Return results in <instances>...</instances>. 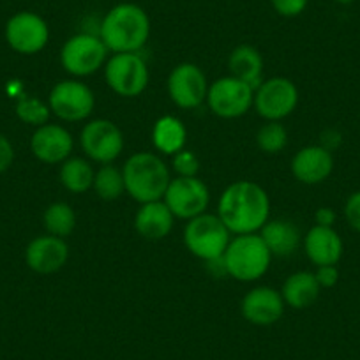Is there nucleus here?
Returning a JSON list of instances; mask_svg holds the SVG:
<instances>
[{"label": "nucleus", "mask_w": 360, "mask_h": 360, "mask_svg": "<svg viewBox=\"0 0 360 360\" xmlns=\"http://www.w3.org/2000/svg\"><path fill=\"white\" fill-rule=\"evenodd\" d=\"M217 216L231 233H256L270 217L269 195L256 182L237 180L221 195L217 203Z\"/></svg>", "instance_id": "obj_1"}, {"label": "nucleus", "mask_w": 360, "mask_h": 360, "mask_svg": "<svg viewBox=\"0 0 360 360\" xmlns=\"http://www.w3.org/2000/svg\"><path fill=\"white\" fill-rule=\"evenodd\" d=\"M99 37L113 53H138L150 37V18L138 4L122 2L105 15Z\"/></svg>", "instance_id": "obj_2"}, {"label": "nucleus", "mask_w": 360, "mask_h": 360, "mask_svg": "<svg viewBox=\"0 0 360 360\" xmlns=\"http://www.w3.org/2000/svg\"><path fill=\"white\" fill-rule=\"evenodd\" d=\"M126 193L138 203L165 198L172 176L166 162L152 152H136L122 168Z\"/></svg>", "instance_id": "obj_3"}, {"label": "nucleus", "mask_w": 360, "mask_h": 360, "mask_svg": "<svg viewBox=\"0 0 360 360\" xmlns=\"http://www.w3.org/2000/svg\"><path fill=\"white\" fill-rule=\"evenodd\" d=\"M272 255L259 233L237 235L231 238L223 255L226 276L242 283H251L262 278L269 270Z\"/></svg>", "instance_id": "obj_4"}, {"label": "nucleus", "mask_w": 360, "mask_h": 360, "mask_svg": "<svg viewBox=\"0 0 360 360\" xmlns=\"http://www.w3.org/2000/svg\"><path fill=\"white\" fill-rule=\"evenodd\" d=\"M230 240L231 231L217 214L203 212L189 219L186 224V248L191 255L207 263L223 258Z\"/></svg>", "instance_id": "obj_5"}, {"label": "nucleus", "mask_w": 360, "mask_h": 360, "mask_svg": "<svg viewBox=\"0 0 360 360\" xmlns=\"http://www.w3.org/2000/svg\"><path fill=\"white\" fill-rule=\"evenodd\" d=\"M108 48L96 34L82 32L69 37L60 50V64L69 75L90 76L105 68Z\"/></svg>", "instance_id": "obj_6"}, {"label": "nucleus", "mask_w": 360, "mask_h": 360, "mask_svg": "<svg viewBox=\"0 0 360 360\" xmlns=\"http://www.w3.org/2000/svg\"><path fill=\"white\" fill-rule=\"evenodd\" d=\"M110 89L122 98H138L148 85V65L140 53H113L105 64Z\"/></svg>", "instance_id": "obj_7"}, {"label": "nucleus", "mask_w": 360, "mask_h": 360, "mask_svg": "<svg viewBox=\"0 0 360 360\" xmlns=\"http://www.w3.org/2000/svg\"><path fill=\"white\" fill-rule=\"evenodd\" d=\"M255 108L266 122H279L292 115L299 105V89L292 79L274 76L259 83L255 90Z\"/></svg>", "instance_id": "obj_8"}, {"label": "nucleus", "mask_w": 360, "mask_h": 360, "mask_svg": "<svg viewBox=\"0 0 360 360\" xmlns=\"http://www.w3.org/2000/svg\"><path fill=\"white\" fill-rule=\"evenodd\" d=\"M51 113L64 122H82L94 112L96 98L89 85L78 79H62L48 96Z\"/></svg>", "instance_id": "obj_9"}, {"label": "nucleus", "mask_w": 360, "mask_h": 360, "mask_svg": "<svg viewBox=\"0 0 360 360\" xmlns=\"http://www.w3.org/2000/svg\"><path fill=\"white\" fill-rule=\"evenodd\" d=\"M4 36L16 53L36 55L46 48L50 41V27L37 13L20 11L8 20Z\"/></svg>", "instance_id": "obj_10"}, {"label": "nucleus", "mask_w": 360, "mask_h": 360, "mask_svg": "<svg viewBox=\"0 0 360 360\" xmlns=\"http://www.w3.org/2000/svg\"><path fill=\"white\" fill-rule=\"evenodd\" d=\"M207 103L214 115L221 119H237L251 110L255 89L233 76H224L209 86Z\"/></svg>", "instance_id": "obj_11"}, {"label": "nucleus", "mask_w": 360, "mask_h": 360, "mask_svg": "<svg viewBox=\"0 0 360 360\" xmlns=\"http://www.w3.org/2000/svg\"><path fill=\"white\" fill-rule=\"evenodd\" d=\"M79 143L89 159L101 165H112L124 150V134L117 124L106 119H96L85 124Z\"/></svg>", "instance_id": "obj_12"}, {"label": "nucleus", "mask_w": 360, "mask_h": 360, "mask_svg": "<svg viewBox=\"0 0 360 360\" xmlns=\"http://www.w3.org/2000/svg\"><path fill=\"white\" fill-rule=\"evenodd\" d=\"M162 200L173 216L189 221L207 212L210 191L198 176H176V179H172Z\"/></svg>", "instance_id": "obj_13"}, {"label": "nucleus", "mask_w": 360, "mask_h": 360, "mask_svg": "<svg viewBox=\"0 0 360 360\" xmlns=\"http://www.w3.org/2000/svg\"><path fill=\"white\" fill-rule=\"evenodd\" d=\"M168 94L182 110H195L207 101L209 82L202 69L193 62L175 65L168 76Z\"/></svg>", "instance_id": "obj_14"}, {"label": "nucleus", "mask_w": 360, "mask_h": 360, "mask_svg": "<svg viewBox=\"0 0 360 360\" xmlns=\"http://www.w3.org/2000/svg\"><path fill=\"white\" fill-rule=\"evenodd\" d=\"M68 258V242L50 233L30 240L25 249V263L37 274H53L65 265Z\"/></svg>", "instance_id": "obj_15"}, {"label": "nucleus", "mask_w": 360, "mask_h": 360, "mask_svg": "<svg viewBox=\"0 0 360 360\" xmlns=\"http://www.w3.org/2000/svg\"><path fill=\"white\" fill-rule=\"evenodd\" d=\"M72 147H75V141H72L71 133L58 124L48 122L36 127L30 138L32 154L46 165H57V162L62 165L65 159L71 158Z\"/></svg>", "instance_id": "obj_16"}, {"label": "nucleus", "mask_w": 360, "mask_h": 360, "mask_svg": "<svg viewBox=\"0 0 360 360\" xmlns=\"http://www.w3.org/2000/svg\"><path fill=\"white\" fill-rule=\"evenodd\" d=\"M285 300L278 290L270 286H258L245 293L242 299V316L252 325L266 327L274 325L285 314Z\"/></svg>", "instance_id": "obj_17"}, {"label": "nucleus", "mask_w": 360, "mask_h": 360, "mask_svg": "<svg viewBox=\"0 0 360 360\" xmlns=\"http://www.w3.org/2000/svg\"><path fill=\"white\" fill-rule=\"evenodd\" d=\"M334 169V155L321 145L304 147L293 155L292 173L302 184H321Z\"/></svg>", "instance_id": "obj_18"}, {"label": "nucleus", "mask_w": 360, "mask_h": 360, "mask_svg": "<svg viewBox=\"0 0 360 360\" xmlns=\"http://www.w3.org/2000/svg\"><path fill=\"white\" fill-rule=\"evenodd\" d=\"M304 249L307 258L316 266L338 265L345 251V244L334 226L314 224L304 237Z\"/></svg>", "instance_id": "obj_19"}, {"label": "nucleus", "mask_w": 360, "mask_h": 360, "mask_svg": "<svg viewBox=\"0 0 360 360\" xmlns=\"http://www.w3.org/2000/svg\"><path fill=\"white\" fill-rule=\"evenodd\" d=\"M173 223L175 216L168 209L165 200L141 203L134 216V228L147 240H161L168 237L173 230Z\"/></svg>", "instance_id": "obj_20"}, {"label": "nucleus", "mask_w": 360, "mask_h": 360, "mask_svg": "<svg viewBox=\"0 0 360 360\" xmlns=\"http://www.w3.org/2000/svg\"><path fill=\"white\" fill-rule=\"evenodd\" d=\"M259 237L269 248L270 255L286 258L299 249L302 235L300 230L286 219H269L259 230Z\"/></svg>", "instance_id": "obj_21"}, {"label": "nucleus", "mask_w": 360, "mask_h": 360, "mask_svg": "<svg viewBox=\"0 0 360 360\" xmlns=\"http://www.w3.org/2000/svg\"><path fill=\"white\" fill-rule=\"evenodd\" d=\"M320 292L321 286L318 285L314 272L300 270V272L288 276L283 285L281 295L286 306L293 307V309H306L311 304L316 302Z\"/></svg>", "instance_id": "obj_22"}, {"label": "nucleus", "mask_w": 360, "mask_h": 360, "mask_svg": "<svg viewBox=\"0 0 360 360\" xmlns=\"http://www.w3.org/2000/svg\"><path fill=\"white\" fill-rule=\"evenodd\" d=\"M230 76L248 83L252 89H258L263 82V57L251 44H240L235 48L228 58Z\"/></svg>", "instance_id": "obj_23"}, {"label": "nucleus", "mask_w": 360, "mask_h": 360, "mask_svg": "<svg viewBox=\"0 0 360 360\" xmlns=\"http://www.w3.org/2000/svg\"><path fill=\"white\" fill-rule=\"evenodd\" d=\"M188 131L184 122L173 115H165L152 127V141L159 152L173 155L186 147Z\"/></svg>", "instance_id": "obj_24"}, {"label": "nucleus", "mask_w": 360, "mask_h": 360, "mask_svg": "<svg viewBox=\"0 0 360 360\" xmlns=\"http://www.w3.org/2000/svg\"><path fill=\"white\" fill-rule=\"evenodd\" d=\"M60 184L64 186L68 191L82 195L92 189L94 184L96 172L90 165V161L83 158H68L60 166Z\"/></svg>", "instance_id": "obj_25"}, {"label": "nucleus", "mask_w": 360, "mask_h": 360, "mask_svg": "<svg viewBox=\"0 0 360 360\" xmlns=\"http://www.w3.org/2000/svg\"><path fill=\"white\" fill-rule=\"evenodd\" d=\"M92 189H94L96 195H98L99 198L106 200V202L119 200L120 196L126 193L122 169H119L113 165H103L101 168L96 172Z\"/></svg>", "instance_id": "obj_26"}, {"label": "nucleus", "mask_w": 360, "mask_h": 360, "mask_svg": "<svg viewBox=\"0 0 360 360\" xmlns=\"http://www.w3.org/2000/svg\"><path fill=\"white\" fill-rule=\"evenodd\" d=\"M43 221L48 233L60 238L69 237L76 228L75 210H72L71 205L64 202H55L48 205V209L44 210Z\"/></svg>", "instance_id": "obj_27"}, {"label": "nucleus", "mask_w": 360, "mask_h": 360, "mask_svg": "<svg viewBox=\"0 0 360 360\" xmlns=\"http://www.w3.org/2000/svg\"><path fill=\"white\" fill-rule=\"evenodd\" d=\"M16 115L22 122L29 124V126L39 127L48 124L51 117L50 105L37 98H30V96H22L16 103Z\"/></svg>", "instance_id": "obj_28"}, {"label": "nucleus", "mask_w": 360, "mask_h": 360, "mask_svg": "<svg viewBox=\"0 0 360 360\" xmlns=\"http://www.w3.org/2000/svg\"><path fill=\"white\" fill-rule=\"evenodd\" d=\"M256 143L265 154H279L288 145V133L281 122H266L259 127Z\"/></svg>", "instance_id": "obj_29"}, {"label": "nucleus", "mask_w": 360, "mask_h": 360, "mask_svg": "<svg viewBox=\"0 0 360 360\" xmlns=\"http://www.w3.org/2000/svg\"><path fill=\"white\" fill-rule=\"evenodd\" d=\"M173 169L179 176H196L200 169V161L191 150L182 148L180 152L173 154Z\"/></svg>", "instance_id": "obj_30"}, {"label": "nucleus", "mask_w": 360, "mask_h": 360, "mask_svg": "<svg viewBox=\"0 0 360 360\" xmlns=\"http://www.w3.org/2000/svg\"><path fill=\"white\" fill-rule=\"evenodd\" d=\"M270 4L279 16L295 18L306 11L307 0H270Z\"/></svg>", "instance_id": "obj_31"}, {"label": "nucleus", "mask_w": 360, "mask_h": 360, "mask_svg": "<svg viewBox=\"0 0 360 360\" xmlns=\"http://www.w3.org/2000/svg\"><path fill=\"white\" fill-rule=\"evenodd\" d=\"M345 217L353 230L360 231V191L352 193L346 200Z\"/></svg>", "instance_id": "obj_32"}, {"label": "nucleus", "mask_w": 360, "mask_h": 360, "mask_svg": "<svg viewBox=\"0 0 360 360\" xmlns=\"http://www.w3.org/2000/svg\"><path fill=\"white\" fill-rule=\"evenodd\" d=\"M314 276H316V281L321 288H332V286L338 285L339 281V270L335 265L318 266Z\"/></svg>", "instance_id": "obj_33"}, {"label": "nucleus", "mask_w": 360, "mask_h": 360, "mask_svg": "<svg viewBox=\"0 0 360 360\" xmlns=\"http://www.w3.org/2000/svg\"><path fill=\"white\" fill-rule=\"evenodd\" d=\"M15 161V147L8 136L0 133V173L8 172Z\"/></svg>", "instance_id": "obj_34"}, {"label": "nucleus", "mask_w": 360, "mask_h": 360, "mask_svg": "<svg viewBox=\"0 0 360 360\" xmlns=\"http://www.w3.org/2000/svg\"><path fill=\"white\" fill-rule=\"evenodd\" d=\"M314 221H316V224H320V226H334L335 212L330 207H321V209H318L316 214H314Z\"/></svg>", "instance_id": "obj_35"}, {"label": "nucleus", "mask_w": 360, "mask_h": 360, "mask_svg": "<svg viewBox=\"0 0 360 360\" xmlns=\"http://www.w3.org/2000/svg\"><path fill=\"white\" fill-rule=\"evenodd\" d=\"M321 147H325L327 150H334V148H338L339 145H341V134L338 133L335 129H328L325 131L323 134H321Z\"/></svg>", "instance_id": "obj_36"}, {"label": "nucleus", "mask_w": 360, "mask_h": 360, "mask_svg": "<svg viewBox=\"0 0 360 360\" xmlns=\"http://www.w3.org/2000/svg\"><path fill=\"white\" fill-rule=\"evenodd\" d=\"M334 2H338V4H341V6H348V4H352L353 0H334Z\"/></svg>", "instance_id": "obj_37"}]
</instances>
